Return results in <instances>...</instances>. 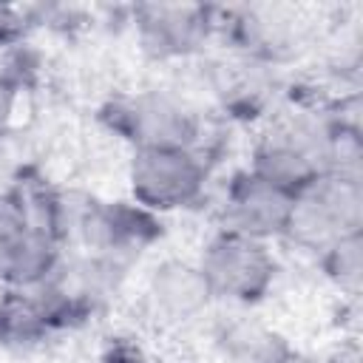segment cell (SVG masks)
I'll return each instance as SVG.
<instances>
[{
    "label": "cell",
    "instance_id": "1",
    "mask_svg": "<svg viewBox=\"0 0 363 363\" xmlns=\"http://www.w3.org/2000/svg\"><path fill=\"white\" fill-rule=\"evenodd\" d=\"M363 233V187L360 179L323 173L295 196L286 238L298 247L323 252L340 235Z\"/></svg>",
    "mask_w": 363,
    "mask_h": 363
},
{
    "label": "cell",
    "instance_id": "2",
    "mask_svg": "<svg viewBox=\"0 0 363 363\" xmlns=\"http://www.w3.org/2000/svg\"><path fill=\"white\" fill-rule=\"evenodd\" d=\"M130 193L147 213L182 210L199 201L207 182V162L196 147H153L133 150Z\"/></svg>",
    "mask_w": 363,
    "mask_h": 363
},
{
    "label": "cell",
    "instance_id": "3",
    "mask_svg": "<svg viewBox=\"0 0 363 363\" xmlns=\"http://www.w3.org/2000/svg\"><path fill=\"white\" fill-rule=\"evenodd\" d=\"M199 269L213 298L255 303L269 292L278 267L264 241L247 238L233 230H221L207 241L199 258Z\"/></svg>",
    "mask_w": 363,
    "mask_h": 363
},
{
    "label": "cell",
    "instance_id": "4",
    "mask_svg": "<svg viewBox=\"0 0 363 363\" xmlns=\"http://www.w3.org/2000/svg\"><path fill=\"white\" fill-rule=\"evenodd\" d=\"M122 139L133 145V150L153 147H196L199 119L196 113L176 96L159 91H142L136 96L116 99L102 113Z\"/></svg>",
    "mask_w": 363,
    "mask_h": 363
},
{
    "label": "cell",
    "instance_id": "5",
    "mask_svg": "<svg viewBox=\"0 0 363 363\" xmlns=\"http://www.w3.org/2000/svg\"><path fill=\"white\" fill-rule=\"evenodd\" d=\"M216 28L213 9L179 3L136 6V31L153 60H179L196 54Z\"/></svg>",
    "mask_w": 363,
    "mask_h": 363
},
{
    "label": "cell",
    "instance_id": "6",
    "mask_svg": "<svg viewBox=\"0 0 363 363\" xmlns=\"http://www.w3.org/2000/svg\"><path fill=\"white\" fill-rule=\"evenodd\" d=\"M82 241L91 247V255L119 261L125 255L147 247L162 230L153 213L128 201H88L79 213Z\"/></svg>",
    "mask_w": 363,
    "mask_h": 363
},
{
    "label": "cell",
    "instance_id": "7",
    "mask_svg": "<svg viewBox=\"0 0 363 363\" xmlns=\"http://www.w3.org/2000/svg\"><path fill=\"white\" fill-rule=\"evenodd\" d=\"M292 204H295L292 193L264 182L252 170L238 173L227 187V199H224L227 227L224 230L241 233L255 241L278 238L286 233Z\"/></svg>",
    "mask_w": 363,
    "mask_h": 363
},
{
    "label": "cell",
    "instance_id": "8",
    "mask_svg": "<svg viewBox=\"0 0 363 363\" xmlns=\"http://www.w3.org/2000/svg\"><path fill=\"white\" fill-rule=\"evenodd\" d=\"M150 301L153 306L170 320H190L207 309L213 292L199 269L190 261H164L150 275Z\"/></svg>",
    "mask_w": 363,
    "mask_h": 363
},
{
    "label": "cell",
    "instance_id": "9",
    "mask_svg": "<svg viewBox=\"0 0 363 363\" xmlns=\"http://www.w3.org/2000/svg\"><path fill=\"white\" fill-rule=\"evenodd\" d=\"M51 329H57V323L34 286H9L0 292V346L31 349L43 343Z\"/></svg>",
    "mask_w": 363,
    "mask_h": 363
},
{
    "label": "cell",
    "instance_id": "10",
    "mask_svg": "<svg viewBox=\"0 0 363 363\" xmlns=\"http://www.w3.org/2000/svg\"><path fill=\"white\" fill-rule=\"evenodd\" d=\"M216 343L230 363H286L295 354L281 332L244 315L224 320L216 332Z\"/></svg>",
    "mask_w": 363,
    "mask_h": 363
},
{
    "label": "cell",
    "instance_id": "11",
    "mask_svg": "<svg viewBox=\"0 0 363 363\" xmlns=\"http://www.w3.org/2000/svg\"><path fill=\"white\" fill-rule=\"evenodd\" d=\"M320 264L346 295H357L363 278V233L340 235L320 252Z\"/></svg>",
    "mask_w": 363,
    "mask_h": 363
},
{
    "label": "cell",
    "instance_id": "12",
    "mask_svg": "<svg viewBox=\"0 0 363 363\" xmlns=\"http://www.w3.org/2000/svg\"><path fill=\"white\" fill-rule=\"evenodd\" d=\"M17 99H20V79L14 74H0V133L9 128L11 116H14V108H17Z\"/></svg>",
    "mask_w": 363,
    "mask_h": 363
},
{
    "label": "cell",
    "instance_id": "13",
    "mask_svg": "<svg viewBox=\"0 0 363 363\" xmlns=\"http://www.w3.org/2000/svg\"><path fill=\"white\" fill-rule=\"evenodd\" d=\"M105 363H147L142 354H139V349H130V346H113L111 352H108V357H105Z\"/></svg>",
    "mask_w": 363,
    "mask_h": 363
},
{
    "label": "cell",
    "instance_id": "14",
    "mask_svg": "<svg viewBox=\"0 0 363 363\" xmlns=\"http://www.w3.org/2000/svg\"><path fill=\"white\" fill-rule=\"evenodd\" d=\"M286 363H318V360H309V357H301V354L295 352V354H292V357H289Z\"/></svg>",
    "mask_w": 363,
    "mask_h": 363
}]
</instances>
